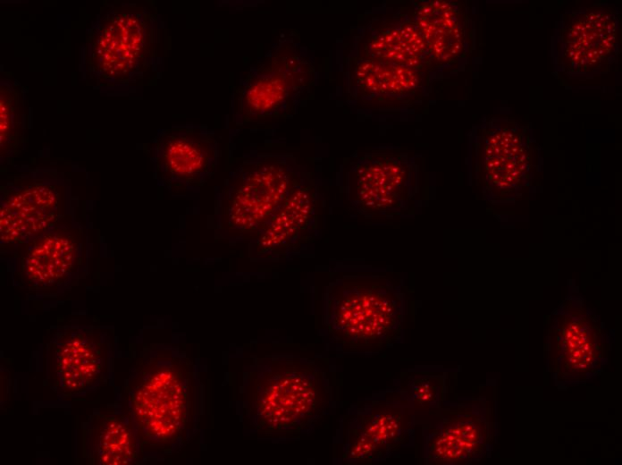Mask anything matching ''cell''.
Segmentation results:
<instances>
[{"instance_id":"11","label":"cell","mask_w":622,"mask_h":465,"mask_svg":"<svg viewBox=\"0 0 622 465\" xmlns=\"http://www.w3.org/2000/svg\"><path fill=\"white\" fill-rule=\"evenodd\" d=\"M132 407L135 419L148 440H173L188 414L187 379L182 371L174 365L153 368L136 388Z\"/></svg>"},{"instance_id":"1","label":"cell","mask_w":622,"mask_h":465,"mask_svg":"<svg viewBox=\"0 0 622 465\" xmlns=\"http://www.w3.org/2000/svg\"><path fill=\"white\" fill-rule=\"evenodd\" d=\"M326 320L330 334L342 346L381 349L400 337L403 294L386 276H342L327 290Z\"/></svg>"},{"instance_id":"18","label":"cell","mask_w":622,"mask_h":465,"mask_svg":"<svg viewBox=\"0 0 622 465\" xmlns=\"http://www.w3.org/2000/svg\"><path fill=\"white\" fill-rule=\"evenodd\" d=\"M315 190L306 182L288 198L257 237L258 254H280L294 247L308 230L315 216Z\"/></svg>"},{"instance_id":"21","label":"cell","mask_w":622,"mask_h":465,"mask_svg":"<svg viewBox=\"0 0 622 465\" xmlns=\"http://www.w3.org/2000/svg\"><path fill=\"white\" fill-rule=\"evenodd\" d=\"M0 89V148L3 161L17 154L23 143L26 104L24 91L17 84L4 81Z\"/></svg>"},{"instance_id":"17","label":"cell","mask_w":622,"mask_h":465,"mask_svg":"<svg viewBox=\"0 0 622 465\" xmlns=\"http://www.w3.org/2000/svg\"><path fill=\"white\" fill-rule=\"evenodd\" d=\"M104 347L97 333L73 329L62 336L55 352V369L63 389L80 391L97 380L104 368Z\"/></svg>"},{"instance_id":"15","label":"cell","mask_w":622,"mask_h":465,"mask_svg":"<svg viewBox=\"0 0 622 465\" xmlns=\"http://www.w3.org/2000/svg\"><path fill=\"white\" fill-rule=\"evenodd\" d=\"M413 21L426 44L430 65L448 67L468 53L471 25L461 4L443 0L421 2Z\"/></svg>"},{"instance_id":"19","label":"cell","mask_w":622,"mask_h":465,"mask_svg":"<svg viewBox=\"0 0 622 465\" xmlns=\"http://www.w3.org/2000/svg\"><path fill=\"white\" fill-rule=\"evenodd\" d=\"M370 59L419 71L430 65L427 46L414 21H405L377 32L368 44Z\"/></svg>"},{"instance_id":"10","label":"cell","mask_w":622,"mask_h":465,"mask_svg":"<svg viewBox=\"0 0 622 465\" xmlns=\"http://www.w3.org/2000/svg\"><path fill=\"white\" fill-rule=\"evenodd\" d=\"M151 150L158 182L175 191L201 187L214 174L220 156L214 132L192 124L160 130Z\"/></svg>"},{"instance_id":"14","label":"cell","mask_w":622,"mask_h":465,"mask_svg":"<svg viewBox=\"0 0 622 465\" xmlns=\"http://www.w3.org/2000/svg\"><path fill=\"white\" fill-rule=\"evenodd\" d=\"M411 423L408 408L397 401L377 402L366 407L348 433L346 461L367 463L399 447Z\"/></svg>"},{"instance_id":"2","label":"cell","mask_w":622,"mask_h":465,"mask_svg":"<svg viewBox=\"0 0 622 465\" xmlns=\"http://www.w3.org/2000/svg\"><path fill=\"white\" fill-rule=\"evenodd\" d=\"M307 182L290 155L248 156L230 173L220 193L222 228L234 237L259 235L292 192Z\"/></svg>"},{"instance_id":"16","label":"cell","mask_w":622,"mask_h":465,"mask_svg":"<svg viewBox=\"0 0 622 465\" xmlns=\"http://www.w3.org/2000/svg\"><path fill=\"white\" fill-rule=\"evenodd\" d=\"M490 445V426L478 411L450 413L427 443V461L433 464H465L480 460Z\"/></svg>"},{"instance_id":"9","label":"cell","mask_w":622,"mask_h":465,"mask_svg":"<svg viewBox=\"0 0 622 465\" xmlns=\"http://www.w3.org/2000/svg\"><path fill=\"white\" fill-rule=\"evenodd\" d=\"M548 362L558 382L581 383L601 368L605 340L597 319L567 301L552 319L547 338Z\"/></svg>"},{"instance_id":"3","label":"cell","mask_w":622,"mask_h":465,"mask_svg":"<svg viewBox=\"0 0 622 465\" xmlns=\"http://www.w3.org/2000/svg\"><path fill=\"white\" fill-rule=\"evenodd\" d=\"M248 402L257 430L292 433L326 410L329 391L323 372L313 363L276 361L250 382Z\"/></svg>"},{"instance_id":"4","label":"cell","mask_w":622,"mask_h":465,"mask_svg":"<svg viewBox=\"0 0 622 465\" xmlns=\"http://www.w3.org/2000/svg\"><path fill=\"white\" fill-rule=\"evenodd\" d=\"M156 40V21L147 9L108 5L89 30L88 71L102 82L135 81L153 62Z\"/></svg>"},{"instance_id":"12","label":"cell","mask_w":622,"mask_h":465,"mask_svg":"<svg viewBox=\"0 0 622 465\" xmlns=\"http://www.w3.org/2000/svg\"><path fill=\"white\" fill-rule=\"evenodd\" d=\"M64 201L58 187L36 182L4 194L0 206L1 245H22L60 223Z\"/></svg>"},{"instance_id":"23","label":"cell","mask_w":622,"mask_h":465,"mask_svg":"<svg viewBox=\"0 0 622 465\" xmlns=\"http://www.w3.org/2000/svg\"><path fill=\"white\" fill-rule=\"evenodd\" d=\"M413 404L418 409H430L436 405L441 393V382L435 376L415 377L410 383Z\"/></svg>"},{"instance_id":"20","label":"cell","mask_w":622,"mask_h":465,"mask_svg":"<svg viewBox=\"0 0 622 465\" xmlns=\"http://www.w3.org/2000/svg\"><path fill=\"white\" fill-rule=\"evenodd\" d=\"M354 78L361 92L377 97L408 95L423 83L418 70L370 58L357 63Z\"/></svg>"},{"instance_id":"6","label":"cell","mask_w":622,"mask_h":465,"mask_svg":"<svg viewBox=\"0 0 622 465\" xmlns=\"http://www.w3.org/2000/svg\"><path fill=\"white\" fill-rule=\"evenodd\" d=\"M535 141L529 125L514 118L490 117L473 131L475 183L490 199L514 198L535 168Z\"/></svg>"},{"instance_id":"5","label":"cell","mask_w":622,"mask_h":465,"mask_svg":"<svg viewBox=\"0 0 622 465\" xmlns=\"http://www.w3.org/2000/svg\"><path fill=\"white\" fill-rule=\"evenodd\" d=\"M621 15L608 4H597L560 15L551 39L556 74L587 80L608 73L621 50Z\"/></svg>"},{"instance_id":"7","label":"cell","mask_w":622,"mask_h":465,"mask_svg":"<svg viewBox=\"0 0 622 465\" xmlns=\"http://www.w3.org/2000/svg\"><path fill=\"white\" fill-rule=\"evenodd\" d=\"M312 81V66L301 47L279 41L240 79L233 96L236 123L289 112Z\"/></svg>"},{"instance_id":"22","label":"cell","mask_w":622,"mask_h":465,"mask_svg":"<svg viewBox=\"0 0 622 465\" xmlns=\"http://www.w3.org/2000/svg\"><path fill=\"white\" fill-rule=\"evenodd\" d=\"M97 433V452L101 464L126 465L135 460V440L123 422L115 418L106 419Z\"/></svg>"},{"instance_id":"13","label":"cell","mask_w":622,"mask_h":465,"mask_svg":"<svg viewBox=\"0 0 622 465\" xmlns=\"http://www.w3.org/2000/svg\"><path fill=\"white\" fill-rule=\"evenodd\" d=\"M22 245L24 282L35 290H49L63 283L79 267L85 247L83 230L74 223H59Z\"/></svg>"},{"instance_id":"8","label":"cell","mask_w":622,"mask_h":465,"mask_svg":"<svg viewBox=\"0 0 622 465\" xmlns=\"http://www.w3.org/2000/svg\"><path fill=\"white\" fill-rule=\"evenodd\" d=\"M416 166L406 153L373 151L347 173V199L362 214L387 216L407 208L416 190Z\"/></svg>"}]
</instances>
